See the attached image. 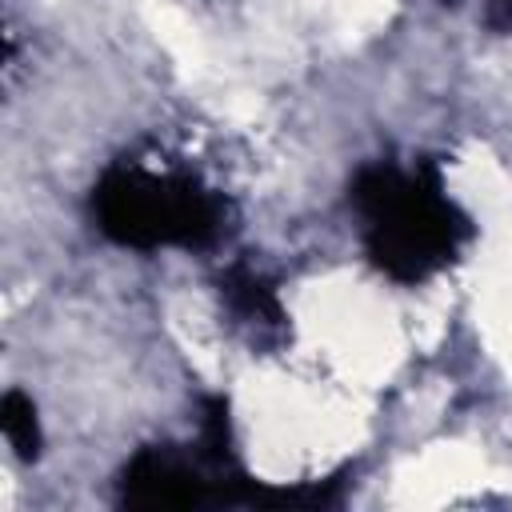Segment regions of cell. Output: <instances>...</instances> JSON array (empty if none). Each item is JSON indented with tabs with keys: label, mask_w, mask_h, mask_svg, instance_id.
Listing matches in <instances>:
<instances>
[{
	"label": "cell",
	"mask_w": 512,
	"mask_h": 512,
	"mask_svg": "<svg viewBox=\"0 0 512 512\" xmlns=\"http://www.w3.org/2000/svg\"><path fill=\"white\" fill-rule=\"evenodd\" d=\"M352 200L368 220L372 264L400 284H416L444 268L472 232L468 216L444 196L432 164H420L416 172L372 164L356 176Z\"/></svg>",
	"instance_id": "6da1fadb"
},
{
	"label": "cell",
	"mask_w": 512,
	"mask_h": 512,
	"mask_svg": "<svg viewBox=\"0 0 512 512\" xmlns=\"http://www.w3.org/2000/svg\"><path fill=\"white\" fill-rule=\"evenodd\" d=\"M96 224L124 248L208 244L220 228V204L188 176H156L144 168H112L92 192Z\"/></svg>",
	"instance_id": "7a4b0ae2"
},
{
	"label": "cell",
	"mask_w": 512,
	"mask_h": 512,
	"mask_svg": "<svg viewBox=\"0 0 512 512\" xmlns=\"http://www.w3.org/2000/svg\"><path fill=\"white\" fill-rule=\"evenodd\" d=\"M0 428H4V436H8V444H12V452L20 460H36L40 424H36V408H32V400L24 392H8L0 400Z\"/></svg>",
	"instance_id": "3957f363"
},
{
	"label": "cell",
	"mask_w": 512,
	"mask_h": 512,
	"mask_svg": "<svg viewBox=\"0 0 512 512\" xmlns=\"http://www.w3.org/2000/svg\"><path fill=\"white\" fill-rule=\"evenodd\" d=\"M224 288H228V300L244 312V316H256V320H280V304L272 296V288L264 280H256L248 268H232L224 276Z\"/></svg>",
	"instance_id": "277c9868"
},
{
	"label": "cell",
	"mask_w": 512,
	"mask_h": 512,
	"mask_svg": "<svg viewBox=\"0 0 512 512\" xmlns=\"http://www.w3.org/2000/svg\"><path fill=\"white\" fill-rule=\"evenodd\" d=\"M488 20L500 32H512V0H488Z\"/></svg>",
	"instance_id": "5b68a950"
}]
</instances>
